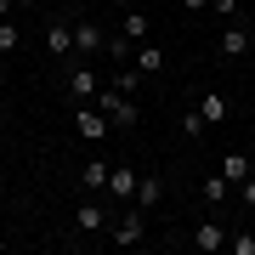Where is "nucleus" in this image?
I'll return each instance as SVG.
<instances>
[{"label":"nucleus","mask_w":255,"mask_h":255,"mask_svg":"<svg viewBox=\"0 0 255 255\" xmlns=\"http://www.w3.org/2000/svg\"><path fill=\"white\" fill-rule=\"evenodd\" d=\"M108 170H114L108 159H85V170H80V187H85V193H102V187H108Z\"/></svg>","instance_id":"12"},{"label":"nucleus","mask_w":255,"mask_h":255,"mask_svg":"<svg viewBox=\"0 0 255 255\" xmlns=\"http://www.w3.org/2000/svg\"><path fill=\"white\" fill-rule=\"evenodd\" d=\"M250 40H255V28L244 17H227V28H221V40H216V57L221 63H238V57L250 51Z\"/></svg>","instance_id":"3"},{"label":"nucleus","mask_w":255,"mask_h":255,"mask_svg":"<svg viewBox=\"0 0 255 255\" xmlns=\"http://www.w3.org/2000/svg\"><path fill=\"white\" fill-rule=\"evenodd\" d=\"M130 63H136V68L147 74V80H153V74H164V51H159V46H147V40H142V46H136V57H130Z\"/></svg>","instance_id":"14"},{"label":"nucleus","mask_w":255,"mask_h":255,"mask_svg":"<svg viewBox=\"0 0 255 255\" xmlns=\"http://www.w3.org/2000/svg\"><path fill=\"white\" fill-rule=\"evenodd\" d=\"M23 46V28H17V17H0V57H11Z\"/></svg>","instance_id":"19"},{"label":"nucleus","mask_w":255,"mask_h":255,"mask_svg":"<svg viewBox=\"0 0 255 255\" xmlns=\"http://www.w3.org/2000/svg\"><path fill=\"white\" fill-rule=\"evenodd\" d=\"M227 250L233 255H255V233H227Z\"/></svg>","instance_id":"21"},{"label":"nucleus","mask_w":255,"mask_h":255,"mask_svg":"<svg viewBox=\"0 0 255 255\" xmlns=\"http://www.w3.org/2000/svg\"><path fill=\"white\" fill-rule=\"evenodd\" d=\"M74 130H80L85 142H102V136H108V130H114V119L102 114L97 102H80V108H74Z\"/></svg>","instance_id":"4"},{"label":"nucleus","mask_w":255,"mask_h":255,"mask_svg":"<svg viewBox=\"0 0 255 255\" xmlns=\"http://www.w3.org/2000/svg\"><path fill=\"white\" fill-rule=\"evenodd\" d=\"M108 233H114V244H119V250H136L142 238H147V210H142V204H125V210L108 221Z\"/></svg>","instance_id":"1"},{"label":"nucleus","mask_w":255,"mask_h":255,"mask_svg":"<svg viewBox=\"0 0 255 255\" xmlns=\"http://www.w3.org/2000/svg\"><path fill=\"white\" fill-rule=\"evenodd\" d=\"M11 11H17V0H0V17H11Z\"/></svg>","instance_id":"24"},{"label":"nucleus","mask_w":255,"mask_h":255,"mask_svg":"<svg viewBox=\"0 0 255 255\" xmlns=\"http://www.w3.org/2000/svg\"><path fill=\"white\" fill-rule=\"evenodd\" d=\"M216 11H221V17H244V11H238V0H216Z\"/></svg>","instance_id":"23"},{"label":"nucleus","mask_w":255,"mask_h":255,"mask_svg":"<svg viewBox=\"0 0 255 255\" xmlns=\"http://www.w3.org/2000/svg\"><path fill=\"white\" fill-rule=\"evenodd\" d=\"M233 193H238V199H244V204H250V210H255V170H250V176H244V182H238V187H233Z\"/></svg>","instance_id":"22"},{"label":"nucleus","mask_w":255,"mask_h":255,"mask_svg":"<svg viewBox=\"0 0 255 255\" xmlns=\"http://www.w3.org/2000/svg\"><path fill=\"white\" fill-rule=\"evenodd\" d=\"M250 164H255V159H250Z\"/></svg>","instance_id":"28"},{"label":"nucleus","mask_w":255,"mask_h":255,"mask_svg":"<svg viewBox=\"0 0 255 255\" xmlns=\"http://www.w3.org/2000/svg\"><path fill=\"white\" fill-rule=\"evenodd\" d=\"M136 182H142V176L130 170V164H119V170H108V193H114L119 204H130V199H136Z\"/></svg>","instance_id":"10"},{"label":"nucleus","mask_w":255,"mask_h":255,"mask_svg":"<svg viewBox=\"0 0 255 255\" xmlns=\"http://www.w3.org/2000/svg\"><path fill=\"white\" fill-rule=\"evenodd\" d=\"M193 244H199L204 255H216V250H227V227H221V221H216V216H210V221H204V227H199V233H193Z\"/></svg>","instance_id":"11"},{"label":"nucleus","mask_w":255,"mask_h":255,"mask_svg":"<svg viewBox=\"0 0 255 255\" xmlns=\"http://www.w3.org/2000/svg\"><path fill=\"white\" fill-rule=\"evenodd\" d=\"M119 34H125L130 46H142V40L153 34V17H147L142 6H125V17H119Z\"/></svg>","instance_id":"6"},{"label":"nucleus","mask_w":255,"mask_h":255,"mask_svg":"<svg viewBox=\"0 0 255 255\" xmlns=\"http://www.w3.org/2000/svg\"><path fill=\"white\" fill-rule=\"evenodd\" d=\"M17 6H28V11H34V6H40V0H17Z\"/></svg>","instance_id":"27"},{"label":"nucleus","mask_w":255,"mask_h":255,"mask_svg":"<svg viewBox=\"0 0 255 255\" xmlns=\"http://www.w3.org/2000/svg\"><path fill=\"white\" fill-rule=\"evenodd\" d=\"M74 51H80V57L108 51V34H102V23H91V17H80V23H74Z\"/></svg>","instance_id":"5"},{"label":"nucleus","mask_w":255,"mask_h":255,"mask_svg":"<svg viewBox=\"0 0 255 255\" xmlns=\"http://www.w3.org/2000/svg\"><path fill=\"white\" fill-rule=\"evenodd\" d=\"M108 6H136V0H108Z\"/></svg>","instance_id":"26"},{"label":"nucleus","mask_w":255,"mask_h":255,"mask_svg":"<svg viewBox=\"0 0 255 255\" xmlns=\"http://www.w3.org/2000/svg\"><path fill=\"white\" fill-rule=\"evenodd\" d=\"M142 80H147V74H142L136 63H119V74H114V91H125V97H136V91H142Z\"/></svg>","instance_id":"15"},{"label":"nucleus","mask_w":255,"mask_h":255,"mask_svg":"<svg viewBox=\"0 0 255 255\" xmlns=\"http://www.w3.org/2000/svg\"><path fill=\"white\" fill-rule=\"evenodd\" d=\"M199 193H204V204L216 210V204H221V199H227V193H233V182H227V176L216 170V176H204V187H199Z\"/></svg>","instance_id":"17"},{"label":"nucleus","mask_w":255,"mask_h":255,"mask_svg":"<svg viewBox=\"0 0 255 255\" xmlns=\"http://www.w3.org/2000/svg\"><path fill=\"white\" fill-rule=\"evenodd\" d=\"M250 170H255V164H250V153H238V147H233V153H227V159H221V176H227V182H233V187H238V182H244V176H250Z\"/></svg>","instance_id":"16"},{"label":"nucleus","mask_w":255,"mask_h":255,"mask_svg":"<svg viewBox=\"0 0 255 255\" xmlns=\"http://www.w3.org/2000/svg\"><path fill=\"white\" fill-rule=\"evenodd\" d=\"M182 136H187V142H199V136H204V114H199V102L182 114Z\"/></svg>","instance_id":"20"},{"label":"nucleus","mask_w":255,"mask_h":255,"mask_svg":"<svg viewBox=\"0 0 255 255\" xmlns=\"http://www.w3.org/2000/svg\"><path fill=\"white\" fill-rule=\"evenodd\" d=\"M46 51H51V57H68V51H74V23H63V17L46 23Z\"/></svg>","instance_id":"8"},{"label":"nucleus","mask_w":255,"mask_h":255,"mask_svg":"<svg viewBox=\"0 0 255 255\" xmlns=\"http://www.w3.org/2000/svg\"><path fill=\"white\" fill-rule=\"evenodd\" d=\"M159 199H164V182H159V176H142V182H136V199H130V204H142L147 216H153Z\"/></svg>","instance_id":"13"},{"label":"nucleus","mask_w":255,"mask_h":255,"mask_svg":"<svg viewBox=\"0 0 255 255\" xmlns=\"http://www.w3.org/2000/svg\"><path fill=\"white\" fill-rule=\"evenodd\" d=\"M97 91H102L97 68H68V97L74 102H97Z\"/></svg>","instance_id":"7"},{"label":"nucleus","mask_w":255,"mask_h":255,"mask_svg":"<svg viewBox=\"0 0 255 255\" xmlns=\"http://www.w3.org/2000/svg\"><path fill=\"white\" fill-rule=\"evenodd\" d=\"M97 108L114 119V130H136V125H142V108H136L125 91H114V85H102V91H97Z\"/></svg>","instance_id":"2"},{"label":"nucleus","mask_w":255,"mask_h":255,"mask_svg":"<svg viewBox=\"0 0 255 255\" xmlns=\"http://www.w3.org/2000/svg\"><path fill=\"white\" fill-rule=\"evenodd\" d=\"M182 6H187V11H204V6H210V0H182Z\"/></svg>","instance_id":"25"},{"label":"nucleus","mask_w":255,"mask_h":255,"mask_svg":"<svg viewBox=\"0 0 255 255\" xmlns=\"http://www.w3.org/2000/svg\"><path fill=\"white\" fill-rule=\"evenodd\" d=\"M199 114H204V125H221V119H227V97H221V91L199 97Z\"/></svg>","instance_id":"18"},{"label":"nucleus","mask_w":255,"mask_h":255,"mask_svg":"<svg viewBox=\"0 0 255 255\" xmlns=\"http://www.w3.org/2000/svg\"><path fill=\"white\" fill-rule=\"evenodd\" d=\"M108 227V210H102L97 199H85L80 210H74V233H102Z\"/></svg>","instance_id":"9"}]
</instances>
